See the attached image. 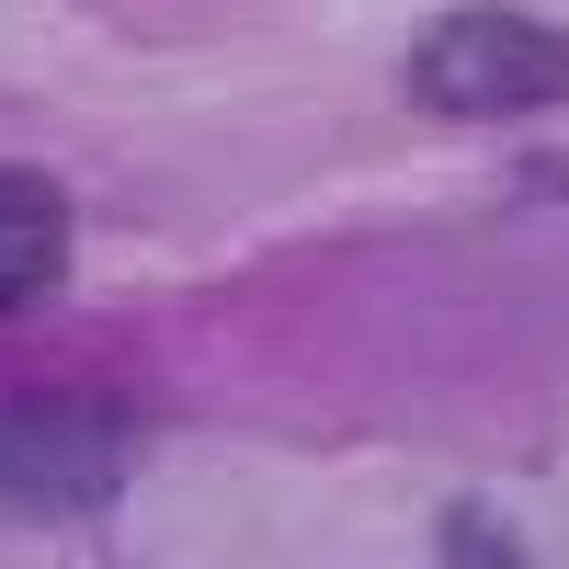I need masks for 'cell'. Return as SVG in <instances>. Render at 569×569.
<instances>
[{"instance_id":"obj_1","label":"cell","mask_w":569,"mask_h":569,"mask_svg":"<svg viewBox=\"0 0 569 569\" xmlns=\"http://www.w3.org/2000/svg\"><path fill=\"white\" fill-rule=\"evenodd\" d=\"M410 103L456 126H512V114L569 103V23L512 12V0H456L410 34Z\"/></svg>"},{"instance_id":"obj_2","label":"cell","mask_w":569,"mask_h":569,"mask_svg":"<svg viewBox=\"0 0 569 569\" xmlns=\"http://www.w3.org/2000/svg\"><path fill=\"white\" fill-rule=\"evenodd\" d=\"M126 490V421L91 399H12L0 410V501L12 512H103Z\"/></svg>"},{"instance_id":"obj_3","label":"cell","mask_w":569,"mask_h":569,"mask_svg":"<svg viewBox=\"0 0 569 569\" xmlns=\"http://www.w3.org/2000/svg\"><path fill=\"white\" fill-rule=\"evenodd\" d=\"M0 251H69V194L46 171H0Z\"/></svg>"},{"instance_id":"obj_4","label":"cell","mask_w":569,"mask_h":569,"mask_svg":"<svg viewBox=\"0 0 569 569\" xmlns=\"http://www.w3.org/2000/svg\"><path fill=\"white\" fill-rule=\"evenodd\" d=\"M433 558H479V569H512L525 547L501 536V512H445V525H433Z\"/></svg>"},{"instance_id":"obj_5","label":"cell","mask_w":569,"mask_h":569,"mask_svg":"<svg viewBox=\"0 0 569 569\" xmlns=\"http://www.w3.org/2000/svg\"><path fill=\"white\" fill-rule=\"evenodd\" d=\"M46 284H58V251H0V319H12V308H34Z\"/></svg>"}]
</instances>
